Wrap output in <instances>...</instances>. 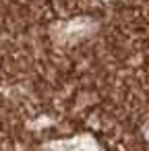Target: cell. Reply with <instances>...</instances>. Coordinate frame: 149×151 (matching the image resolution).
I'll return each instance as SVG.
<instances>
[{
    "label": "cell",
    "mask_w": 149,
    "mask_h": 151,
    "mask_svg": "<svg viewBox=\"0 0 149 151\" xmlns=\"http://www.w3.org/2000/svg\"><path fill=\"white\" fill-rule=\"evenodd\" d=\"M48 151H101V147L91 137H75L71 141H58L48 147Z\"/></svg>",
    "instance_id": "obj_1"
},
{
    "label": "cell",
    "mask_w": 149,
    "mask_h": 151,
    "mask_svg": "<svg viewBox=\"0 0 149 151\" xmlns=\"http://www.w3.org/2000/svg\"><path fill=\"white\" fill-rule=\"evenodd\" d=\"M143 132H145V139H147V143H149V120L145 122V128H143Z\"/></svg>",
    "instance_id": "obj_2"
}]
</instances>
